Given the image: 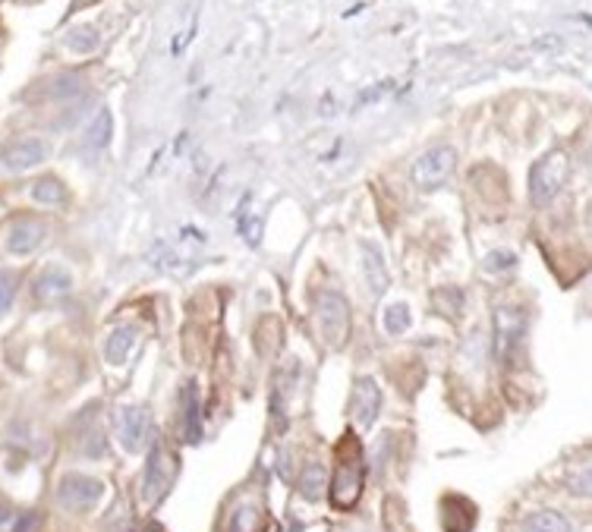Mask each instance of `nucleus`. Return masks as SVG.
Here are the masks:
<instances>
[{
	"instance_id": "1",
	"label": "nucleus",
	"mask_w": 592,
	"mask_h": 532,
	"mask_svg": "<svg viewBox=\"0 0 592 532\" xmlns=\"http://www.w3.org/2000/svg\"><path fill=\"white\" fill-rule=\"evenodd\" d=\"M363 482H366V460H363V447L356 445L353 435H346L344 445L338 451V476L331 486L334 507H353L363 495Z\"/></svg>"
},
{
	"instance_id": "2",
	"label": "nucleus",
	"mask_w": 592,
	"mask_h": 532,
	"mask_svg": "<svg viewBox=\"0 0 592 532\" xmlns=\"http://www.w3.org/2000/svg\"><path fill=\"white\" fill-rule=\"evenodd\" d=\"M567 173H571V158L564 152H552L532 167L529 173V199L532 205H548L564 187Z\"/></svg>"
},
{
	"instance_id": "3",
	"label": "nucleus",
	"mask_w": 592,
	"mask_h": 532,
	"mask_svg": "<svg viewBox=\"0 0 592 532\" xmlns=\"http://www.w3.org/2000/svg\"><path fill=\"white\" fill-rule=\"evenodd\" d=\"M457 167V152L451 145H435L429 152H422L420 158L413 161L410 167V177H413V187L429 193V189H438L441 183H447V177L454 173Z\"/></svg>"
},
{
	"instance_id": "4",
	"label": "nucleus",
	"mask_w": 592,
	"mask_h": 532,
	"mask_svg": "<svg viewBox=\"0 0 592 532\" xmlns=\"http://www.w3.org/2000/svg\"><path fill=\"white\" fill-rule=\"evenodd\" d=\"M315 315H319L321 334H325L328 344L340 346L346 340V331H350V306L340 293L334 290H321L315 296Z\"/></svg>"
},
{
	"instance_id": "5",
	"label": "nucleus",
	"mask_w": 592,
	"mask_h": 532,
	"mask_svg": "<svg viewBox=\"0 0 592 532\" xmlns=\"http://www.w3.org/2000/svg\"><path fill=\"white\" fill-rule=\"evenodd\" d=\"M101 495H104V486L98 479H92V476H82V472H70V476H63L57 482V501L73 513L92 511L101 501Z\"/></svg>"
},
{
	"instance_id": "6",
	"label": "nucleus",
	"mask_w": 592,
	"mask_h": 532,
	"mask_svg": "<svg viewBox=\"0 0 592 532\" xmlns=\"http://www.w3.org/2000/svg\"><path fill=\"white\" fill-rule=\"evenodd\" d=\"M47 154H51V145L45 139H20L0 152V167L10 173H22L29 167L45 164Z\"/></svg>"
},
{
	"instance_id": "7",
	"label": "nucleus",
	"mask_w": 592,
	"mask_h": 532,
	"mask_svg": "<svg viewBox=\"0 0 592 532\" xmlns=\"http://www.w3.org/2000/svg\"><path fill=\"white\" fill-rule=\"evenodd\" d=\"M47 237V227L41 224V220H32V218H20L10 224L7 230V240H4V249H7L10 255H32L35 249L45 243Z\"/></svg>"
},
{
	"instance_id": "8",
	"label": "nucleus",
	"mask_w": 592,
	"mask_h": 532,
	"mask_svg": "<svg viewBox=\"0 0 592 532\" xmlns=\"http://www.w3.org/2000/svg\"><path fill=\"white\" fill-rule=\"evenodd\" d=\"M523 328V315L513 312V309H498V315H495V350L504 362H511V350L520 346Z\"/></svg>"
},
{
	"instance_id": "9",
	"label": "nucleus",
	"mask_w": 592,
	"mask_h": 532,
	"mask_svg": "<svg viewBox=\"0 0 592 532\" xmlns=\"http://www.w3.org/2000/svg\"><path fill=\"white\" fill-rule=\"evenodd\" d=\"M173 457L161 447V441L154 445V451L148 453V466H146V482H142V495L146 501H158V495L164 492L167 479H171V470H173Z\"/></svg>"
},
{
	"instance_id": "10",
	"label": "nucleus",
	"mask_w": 592,
	"mask_h": 532,
	"mask_svg": "<svg viewBox=\"0 0 592 532\" xmlns=\"http://www.w3.org/2000/svg\"><path fill=\"white\" fill-rule=\"evenodd\" d=\"M381 410V391L372 378H360L356 381V394H353V420L356 426L369 428L375 420H379Z\"/></svg>"
},
{
	"instance_id": "11",
	"label": "nucleus",
	"mask_w": 592,
	"mask_h": 532,
	"mask_svg": "<svg viewBox=\"0 0 592 532\" xmlns=\"http://www.w3.org/2000/svg\"><path fill=\"white\" fill-rule=\"evenodd\" d=\"M148 428H152V420H148V410L142 406H127L121 412V422H117V432H121V441L127 451H136L148 441Z\"/></svg>"
},
{
	"instance_id": "12",
	"label": "nucleus",
	"mask_w": 592,
	"mask_h": 532,
	"mask_svg": "<svg viewBox=\"0 0 592 532\" xmlns=\"http://www.w3.org/2000/svg\"><path fill=\"white\" fill-rule=\"evenodd\" d=\"M363 274H366V284L375 296L388 290V268H385V255L375 243H363Z\"/></svg>"
},
{
	"instance_id": "13",
	"label": "nucleus",
	"mask_w": 592,
	"mask_h": 532,
	"mask_svg": "<svg viewBox=\"0 0 592 532\" xmlns=\"http://www.w3.org/2000/svg\"><path fill=\"white\" fill-rule=\"evenodd\" d=\"M70 287H73V278H70V271L61 265H47L45 271L35 278V293L45 296V300L63 296V293H70Z\"/></svg>"
},
{
	"instance_id": "14",
	"label": "nucleus",
	"mask_w": 592,
	"mask_h": 532,
	"mask_svg": "<svg viewBox=\"0 0 592 532\" xmlns=\"http://www.w3.org/2000/svg\"><path fill=\"white\" fill-rule=\"evenodd\" d=\"M199 438H202L199 391H196V385H189L187 397H183V441H187V445H199Z\"/></svg>"
},
{
	"instance_id": "15",
	"label": "nucleus",
	"mask_w": 592,
	"mask_h": 532,
	"mask_svg": "<svg viewBox=\"0 0 592 532\" xmlns=\"http://www.w3.org/2000/svg\"><path fill=\"white\" fill-rule=\"evenodd\" d=\"M133 344H136L133 328H117V331H111L104 340V360L111 362V366H121V362H127Z\"/></svg>"
},
{
	"instance_id": "16",
	"label": "nucleus",
	"mask_w": 592,
	"mask_h": 532,
	"mask_svg": "<svg viewBox=\"0 0 592 532\" xmlns=\"http://www.w3.org/2000/svg\"><path fill=\"white\" fill-rule=\"evenodd\" d=\"M111 133H113V121H111V111L107 107H101L98 113H95L92 121H88V127H86V145L92 148V152H101V148L111 142Z\"/></svg>"
},
{
	"instance_id": "17",
	"label": "nucleus",
	"mask_w": 592,
	"mask_h": 532,
	"mask_svg": "<svg viewBox=\"0 0 592 532\" xmlns=\"http://www.w3.org/2000/svg\"><path fill=\"white\" fill-rule=\"evenodd\" d=\"M523 532H571L567 520L554 511H536L523 520Z\"/></svg>"
},
{
	"instance_id": "18",
	"label": "nucleus",
	"mask_w": 592,
	"mask_h": 532,
	"mask_svg": "<svg viewBox=\"0 0 592 532\" xmlns=\"http://www.w3.org/2000/svg\"><path fill=\"white\" fill-rule=\"evenodd\" d=\"M63 183L54 180V177H38V180L29 187V195H32L35 202H41V205H61L63 202Z\"/></svg>"
},
{
	"instance_id": "19",
	"label": "nucleus",
	"mask_w": 592,
	"mask_h": 532,
	"mask_svg": "<svg viewBox=\"0 0 592 532\" xmlns=\"http://www.w3.org/2000/svg\"><path fill=\"white\" fill-rule=\"evenodd\" d=\"M63 41H67V47L73 54H92V51H98L101 35H98V29H92V26H76V29H70Z\"/></svg>"
},
{
	"instance_id": "20",
	"label": "nucleus",
	"mask_w": 592,
	"mask_h": 532,
	"mask_svg": "<svg viewBox=\"0 0 592 532\" xmlns=\"http://www.w3.org/2000/svg\"><path fill=\"white\" fill-rule=\"evenodd\" d=\"M325 486H328V470L321 463H313L306 466V472H303L300 479V492L306 495L309 501H319L321 495H325Z\"/></svg>"
},
{
	"instance_id": "21",
	"label": "nucleus",
	"mask_w": 592,
	"mask_h": 532,
	"mask_svg": "<svg viewBox=\"0 0 592 532\" xmlns=\"http://www.w3.org/2000/svg\"><path fill=\"white\" fill-rule=\"evenodd\" d=\"M381 319H385L388 334H404L406 328L413 325V315H410V306H406V303H394V306H388Z\"/></svg>"
},
{
	"instance_id": "22",
	"label": "nucleus",
	"mask_w": 592,
	"mask_h": 532,
	"mask_svg": "<svg viewBox=\"0 0 592 532\" xmlns=\"http://www.w3.org/2000/svg\"><path fill=\"white\" fill-rule=\"evenodd\" d=\"M82 92V79L79 76H57V79L51 82V98H61V101H67V98H73V95H79Z\"/></svg>"
},
{
	"instance_id": "23",
	"label": "nucleus",
	"mask_w": 592,
	"mask_h": 532,
	"mask_svg": "<svg viewBox=\"0 0 592 532\" xmlns=\"http://www.w3.org/2000/svg\"><path fill=\"white\" fill-rule=\"evenodd\" d=\"M13 290H16V280L10 278L7 271H0V315L13 306Z\"/></svg>"
},
{
	"instance_id": "24",
	"label": "nucleus",
	"mask_w": 592,
	"mask_h": 532,
	"mask_svg": "<svg viewBox=\"0 0 592 532\" xmlns=\"http://www.w3.org/2000/svg\"><path fill=\"white\" fill-rule=\"evenodd\" d=\"M513 255L511 253H492V255H486V271H492V274H498V271H507V268H513Z\"/></svg>"
}]
</instances>
